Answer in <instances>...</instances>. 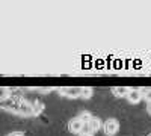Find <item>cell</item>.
Segmentation results:
<instances>
[{"label": "cell", "instance_id": "cell-3", "mask_svg": "<svg viewBox=\"0 0 151 136\" xmlns=\"http://www.w3.org/2000/svg\"><path fill=\"white\" fill-rule=\"evenodd\" d=\"M68 129H70V132H73L76 135H80L82 132H85V122L79 117L71 118L70 122H68Z\"/></svg>", "mask_w": 151, "mask_h": 136}, {"label": "cell", "instance_id": "cell-8", "mask_svg": "<svg viewBox=\"0 0 151 136\" xmlns=\"http://www.w3.org/2000/svg\"><path fill=\"white\" fill-rule=\"evenodd\" d=\"M9 95H11V91L8 88H5V86H0V101L9 98Z\"/></svg>", "mask_w": 151, "mask_h": 136}, {"label": "cell", "instance_id": "cell-4", "mask_svg": "<svg viewBox=\"0 0 151 136\" xmlns=\"http://www.w3.org/2000/svg\"><path fill=\"white\" fill-rule=\"evenodd\" d=\"M103 127V122H101V119L100 118H97V117H91L89 119L86 121V124H85V129H88L86 132H89V133H95V132H98L100 129Z\"/></svg>", "mask_w": 151, "mask_h": 136}, {"label": "cell", "instance_id": "cell-2", "mask_svg": "<svg viewBox=\"0 0 151 136\" xmlns=\"http://www.w3.org/2000/svg\"><path fill=\"white\" fill-rule=\"evenodd\" d=\"M83 86H64L59 89V94L67 98H80Z\"/></svg>", "mask_w": 151, "mask_h": 136}, {"label": "cell", "instance_id": "cell-6", "mask_svg": "<svg viewBox=\"0 0 151 136\" xmlns=\"http://www.w3.org/2000/svg\"><path fill=\"white\" fill-rule=\"evenodd\" d=\"M129 91H130L129 86H113V88H112V94L115 95V97H118V98L127 97Z\"/></svg>", "mask_w": 151, "mask_h": 136}, {"label": "cell", "instance_id": "cell-9", "mask_svg": "<svg viewBox=\"0 0 151 136\" xmlns=\"http://www.w3.org/2000/svg\"><path fill=\"white\" fill-rule=\"evenodd\" d=\"M141 92H142V100L150 103L151 101V89H141Z\"/></svg>", "mask_w": 151, "mask_h": 136}, {"label": "cell", "instance_id": "cell-13", "mask_svg": "<svg viewBox=\"0 0 151 136\" xmlns=\"http://www.w3.org/2000/svg\"><path fill=\"white\" fill-rule=\"evenodd\" d=\"M148 136H151V133H150V135H148Z\"/></svg>", "mask_w": 151, "mask_h": 136}, {"label": "cell", "instance_id": "cell-11", "mask_svg": "<svg viewBox=\"0 0 151 136\" xmlns=\"http://www.w3.org/2000/svg\"><path fill=\"white\" fill-rule=\"evenodd\" d=\"M79 136H94V135H92V133H89V132H82Z\"/></svg>", "mask_w": 151, "mask_h": 136}, {"label": "cell", "instance_id": "cell-1", "mask_svg": "<svg viewBox=\"0 0 151 136\" xmlns=\"http://www.w3.org/2000/svg\"><path fill=\"white\" fill-rule=\"evenodd\" d=\"M103 132L107 136H115L119 132V121L116 118H109L103 122Z\"/></svg>", "mask_w": 151, "mask_h": 136}, {"label": "cell", "instance_id": "cell-7", "mask_svg": "<svg viewBox=\"0 0 151 136\" xmlns=\"http://www.w3.org/2000/svg\"><path fill=\"white\" fill-rule=\"evenodd\" d=\"M94 94L92 88H89V86H83V89H82V94H80V98H83V100H88V98H91Z\"/></svg>", "mask_w": 151, "mask_h": 136}, {"label": "cell", "instance_id": "cell-12", "mask_svg": "<svg viewBox=\"0 0 151 136\" xmlns=\"http://www.w3.org/2000/svg\"><path fill=\"white\" fill-rule=\"evenodd\" d=\"M147 112L151 115V101H150V103H147Z\"/></svg>", "mask_w": 151, "mask_h": 136}, {"label": "cell", "instance_id": "cell-5", "mask_svg": "<svg viewBox=\"0 0 151 136\" xmlns=\"http://www.w3.org/2000/svg\"><path fill=\"white\" fill-rule=\"evenodd\" d=\"M142 100V92H141V89H130L129 91V94H127V101L130 103V104H137Z\"/></svg>", "mask_w": 151, "mask_h": 136}, {"label": "cell", "instance_id": "cell-10", "mask_svg": "<svg viewBox=\"0 0 151 136\" xmlns=\"http://www.w3.org/2000/svg\"><path fill=\"white\" fill-rule=\"evenodd\" d=\"M8 136H24V133H23V132H12V133H9Z\"/></svg>", "mask_w": 151, "mask_h": 136}]
</instances>
